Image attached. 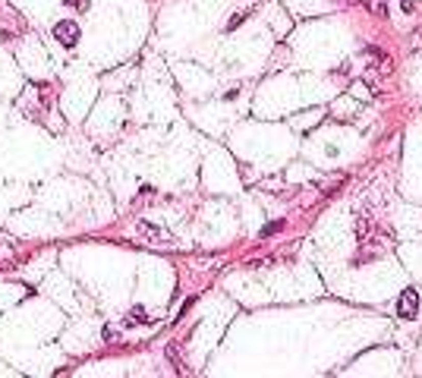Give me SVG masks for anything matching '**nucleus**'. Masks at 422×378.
Wrapping results in <instances>:
<instances>
[{
	"label": "nucleus",
	"instance_id": "1",
	"mask_svg": "<svg viewBox=\"0 0 422 378\" xmlns=\"http://www.w3.org/2000/svg\"><path fill=\"white\" fill-rule=\"evenodd\" d=\"M54 38H57L63 47H72V44L79 41V26L72 22V19H63V22L54 26Z\"/></svg>",
	"mask_w": 422,
	"mask_h": 378
},
{
	"label": "nucleus",
	"instance_id": "2",
	"mask_svg": "<svg viewBox=\"0 0 422 378\" xmlns=\"http://www.w3.org/2000/svg\"><path fill=\"white\" fill-rule=\"evenodd\" d=\"M397 312H400L403 318H413V315L419 312V293H416V290H403V296H400V303H397Z\"/></svg>",
	"mask_w": 422,
	"mask_h": 378
},
{
	"label": "nucleus",
	"instance_id": "3",
	"mask_svg": "<svg viewBox=\"0 0 422 378\" xmlns=\"http://www.w3.org/2000/svg\"><path fill=\"white\" fill-rule=\"evenodd\" d=\"M66 4H69V7H79V10H85V7H88V0H66Z\"/></svg>",
	"mask_w": 422,
	"mask_h": 378
}]
</instances>
